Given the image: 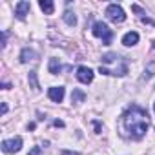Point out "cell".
I'll return each instance as SVG.
<instances>
[{"mask_svg":"<svg viewBox=\"0 0 155 155\" xmlns=\"http://www.w3.org/2000/svg\"><path fill=\"white\" fill-rule=\"evenodd\" d=\"M48 69H49V73L51 75H58L60 73V69H62V66H60V60L58 58H49V64H48Z\"/></svg>","mask_w":155,"mask_h":155,"instance_id":"obj_11","label":"cell"},{"mask_svg":"<svg viewBox=\"0 0 155 155\" xmlns=\"http://www.w3.org/2000/svg\"><path fill=\"white\" fill-rule=\"evenodd\" d=\"M153 111H155V104H153Z\"/></svg>","mask_w":155,"mask_h":155,"instance_id":"obj_21","label":"cell"},{"mask_svg":"<svg viewBox=\"0 0 155 155\" xmlns=\"http://www.w3.org/2000/svg\"><path fill=\"white\" fill-rule=\"evenodd\" d=\"M84 101H86V93H84L82 90H73V93H71V102L81 104V102H84Z\"/></svg>","mask_w":155,"mask_h":155,"instance_id":"obj_13","label":"cell"},{"mask_svg":"<svg viewBox=\"0 0 155 155\" xmlns=\"http://www.w3.org/2000/svg\"><path fill=\"white\" fill-rule=\"evenodd\" d=\"M38 6H40V9H42L46 15H53V11H55V4L51 2V0H40Z\"/></svg>","mask_w":155,"mask_h":155,"instance_id":"obj_12","label":"cell"},{"mask_svg":"<svg viewBox=\"0 0 155 155\" xmlns=\"http://www.w3.org/2000/svg\"><path fill=\"white\" fill-rule=\"evenodd\" d=\"M102 64H115V69L111 75L115 77H124L128 73V62L124 57H119L117 53H106L102 55Z\"/></svg>","mask_w":155,"mask_h":155,"instance_id":"obj_2","label":"cell"},{"mask_svg":"<svg viewBox=\"0 0 155 155\" xmlns=\"http://www.w3.org/2000/svg\"><path fill=\"white\" fill-rule=\"evenodd\" d=\"M93 77H95V73L88 66H81L79 69H77V79H79L82 84H90L93 81Z\"/></svg>","mask_w":155,"mask_h":155,"instance_id":"obj_6","label":"cell"},{"mask_svg":"<svg viewBox=\"0 0 155 155\" xmlns=\"http://www.w3.org/2000/svg\"><path fill=\"white\" fill-rule=\"evenodd\" d=\"M64 95H66V90H64L62 86H53V88L48 90V97H49L53 102H62Z\"/></svg>","mask_w":155,"mask_h":155,"instance_id":"obj_7","label":"cell"},{"mask_svg":"<svg viewBox=\"0 0 155 155\" xmlns=\"http://www.w3.org/2000/svg\"><path fill=\"white\" fill-rule=\"evenodd\" d=\"M122 124H124V130L128 131V135L131 139H135V140L142 139L146 135V130H148V113H146V110H142L137 104H131L122 115Z\"/></svg>","mask_w":155,"mask_h":155,"instance_id":"obj_1","label":"cell"},{"mask_svg":"<svg viewBox=\"0 0 155 155\" xmlns=\"http://www.w3.org/2000/svg\"><path fill=\"white\" fill-rule=\"evenodd\" d=\"M28 130H35V122H29L28 124Z\"/></svg>","mask_w":155,"mask_h":155,"instance_id":"obj_19","label":"cell"},{"mask_svg":"<svg viewBox=\"0 0 155 155\" xmlns=\"http://www.w3.org/2000/svg\"><path fill=\"white\" fill-rule=\"evenodd\" d=\"M153 49H155V40H153Z\"/></svg>","mask_w":155,"mask_h":155,"instance_id":"obj_20","label":"cell"},{"mask_svg":"<svg viewBox=\"0 0 155 155\" xmlns=\"http://www.w3.org/2000/svg\"><path fill=\"white\" fill-rule=\"evenodd\" d=\"M62 18H64V22H66L68 26H71V28H73V26H77V17H75L71 11H66V13L62 15Z\"/></svg>","mask_w":155,"mask_h":155,"instance_id":"obj_15","label":"cell"},{"mask_svg":"<svg viewBox=\"0 0 155 155\" xmlns=\"http://www.w3.org/2000/svg\"><path fill=\"white\" fill-rule=\"evenodd\" d=\"M137 42H139V33H137V31H130V33H126V35L122 37V44L128 46V48L135 46Z\"/></svg>","mask_w":155,"mask_h":155,"instance_id":"obj_9","label":"cell"},{"mask_svg":"<svg viewBox=\"0 0 155 155\" xmlns=\"http://www.w3.org/2000/svg\"><path fill=\"white\" fill-rule=\"evenodd\" d=\"M22 148V137H13L8 140H2V151L4 153H17Z\"/></svg>","mask_w":155,"mask_h":155,"instance_id":"obj_5","label":"cell"},{"mask_svg":"<svg viewBox=\"0 0 155 155\" xmlns=\"http://www.w3.org/2000/svg\"><path fill=\"white\" fill-rule=\"evenodd\" d=\"M106 17H108L111 22H115V24H120V22L126 20V13H124V9H122L119 4H110V6L106 8Z\"/></svg>","mask_w":155,"mask_h":155,"instance_id":"obj_4","label":"cell"},{"mask_svg":"<svg viewBox=\"0 0 155 155\" xmlns=\"http://www.w3.org/2000/svg\"><path fill=\"white\" fill-rule=\"evenodd\" d=\"M6 113H8V104L2 102V115H6Z\"/></svg>","mask_w":155,"mask_h":155,"instance_id":"obj_18","label":"cell"},{"mask_svg":"<svg viewBox=\"0 0 155 155\" xmlns=\"http://www.w3.org/2000/svg\"><path fill=\"white\" fill-rule=\"evenodd\" d=\"M53 126H57V128H64V122H62V120H55Z\"/></svg>","mask_w":155,"mask_h":155,"instance_id":"obj_17","label":"cell"},{"mask_svg":"<svg viewBox=\"0 0 155 155\" xmlns=\"http://www.w3.org/2000/svg\"><path fill=\"white\" fill-rule=\"evenodd\" d=\"M91 33H93L95 37L102 38V44H104V46L111 44V38H113V31L108 28V24H106V22H102V20L95 22V24H93V29H91Z\"/></svg>","mask_w":155,"mask_h":155,"instance_id":"obj_3","label":"cell"},{"mask_svg":"<svg viewBox=\"0 0 155 155\" xmlns=\"http://www.w3.org/2000/svg\"><path fill=\"white\" fill-rule=\"evenodd\" d=\"M28 155H42V148H40V146H33Z\"/></svg>","mask_w":155,"mask_h":155,"instance_id":"obj_16","label":"cell"},{"mask_svg":"<svg viewBox=\"0 0 155 155\" xmlns=\"http://www.w3.org/2000/svg\"><path fill=\"white\" fill-rule=\"evenodd\" d=\"M28 81H29V86H31L35 91H40V84H38V79H37V71H29Z\"/></svg>","mask_w":155,"mask_h":155,"instance_id":"obj_14","label":"cell"},{"mask_svg":"<svg viewBox=\"0 0 155 155\" xmlns=\"http://www.w3.org/2000/svg\"><path fill=\"white\" fill-rule=\"evenodd\" d=\"M35 58H37V53L33 49H29V48H24L22 49V53H20V62L22 64H28L29 60H35Z\"/></svg>","mask_w":155,"mask_h":155,"instance_id":"obj_10","label":"cell"},{"mask_svg":"<svg viewBox=\"0 0 155 155\" xmlns=\"http://www.w3.org/2000/svg\"><path fill=\"white\" fill-rule=\"evenodd\" d=\"M29 8H31V4H29V2H26V0L18 2V4L15 6V15H17V18H18V20H24V18H26V15L29 13Z\"/></svg>","mask_w":155,"mask_h":155,"instance_id":"obj_8","label":"cell"}]
</instances>
